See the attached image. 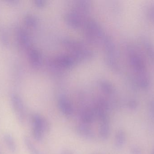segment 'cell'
Masks as SVG:
<instances>
[{
  "instance_id": "cell-13",
  "label": "cell",
  "mask_w": 154,
  "mask_h": 154,
  "mask_svg": "<svg viewBox=\"0 0 154 154\" xmlns=\"http://www.w3.org/2000/svg\"><path fill=\"white\" fill-rule=\"evenodd\" d=\"M150 111L151 115L154 118V101L150 104Z\"/></svg>"
},
{
  "instance_id": "cell-5",
  "label": "cell",
  "mask_w": 154,
  "mask_h": 154,
  "mask_svg": "<svg viewBox=\"0 0 154 154\" xmlns=\"http://www.w3.org/2000/svg\"><path fill=\"white\" fill-rule=\"evenodd\" d=\"M59 105L60 111L65 115L69 116L73 114V109L72 105L69 101L66 99H61L59 102Z\"/></svg>"
},
{
  "instance_id": "cell-9",
  "label": "cell",
  "mask_w": 154,
  "mask_h": 154,
  "mask_svg": "<svg viewBox=\"0 0 154 154\" xmlns=\"http://www.w3.org/2000/svg\"><path fill=\"white\" fill-rule=\"evenodd\" d=\"M24 143L26 148L30 154H43L37 148L31 140L27 137H24Z\"/></svg>"
},
{
  "instance_id": "cell-10",
  "label": "cell",
  "mask_w": 154,
  "mask_h": 154,
  "mask_svg": "<svg viewBox=\"0 0 154 154\" xmlns=\"http://www.w3.org/2000/svg\"><path fill=\"white\" fill-rule=\"evenodd\" d=\"M18 42L22 46L26 47L29 44V39L26 32L23 30H18L17 32Z\"/></svg>"
},
{
  "instance_id": "cell-12",
  "label": "cell",
  "mask_w": 154,
  "mask_h": 154,
  "mask_svg": "<svg viewBox=\"0 0 154 154\" xmlns=\"http://www.w3.org/2000/svg\"><path fill=\"white\" fill-rule=\"evenodd\" d=\"M128 107L131 109H135L137 107V104L135 101L132 100L130 101L128 103Z\"/></svg>"
},
{
  "instance_id": "cell-16",
  "label": "cell",
  "mask_w": 154,
  "mask_h": 154,
  "mask_svg": "<svg viewBox=\"0 0 154 154\" xmlns=\"http://www.w3.org/2000/svg\"></svg>"
},
{
  "instance_id": "cell-4",
  "label": "cell",
  "mask_w": 154,
  "mask_h": 154,
  "mask_svg": "<svg viewBox=\"0 0 154 154\" xmlns=\"http://www.w3.org/2000/svg\"><path fill=\"white\" fill-rule=\"evenodd\" d=\"M94 110L91 108L83 109L80 113V118L83 124H88L94 121L95 117Z\"/></svg>"
},
{
  "instance_id": "cell-14",
  "label": "cell",
  "mask_w": 154,
  "mask_h": 154,
  "mask_svg": "<svg viewBox=\"0 0 154 154\" xmlns=\"http://www.w3.org/2000/svg\"><path fill=\"white\" fill-rule=\"evenodd\" d=\"M60 154H75L73 153L72 152H71L70 151H69V150H63L61 151V152H60Z\"/></svg>"
},
{
  "instance_id": "cell-8",
  "label": "cell",
  "mask_w": 154,
  "mask_h": 154,
  "mask_svg": "<svg viewBox=\"0 0 154 154\" xmlns=\"http://www.w3.org/2000/svg\"><path fill=\"white\" fill-rule=\"evenodd\" d=\"M126 134L123 130L118 131L115 137V145L118 148H121L126 142Z\"/></svg>"
},
{
  "instance_id": "cell-1",
  "label": "cell",
  "mask_w": 154,
  "mask_h": 154,
  "mask_svg": "<svg viewBox=\"0 0 154 154\" xmlns=\"http://www.w3.org/2000/svg\"><path fill=\"white\" fill-rule=\"evenodd\" d=\"M32 135L38 142L43 139L45 133L49 131L50 125L48 120L39 114H35L32 116Z\"/></svg>"
},
{
  "instance_id": "cell-15",
  "label": "cell",
  "mask_w": 154,
  "mask_h": 154,
  "mask_svg": "<svg viewBox=\"0 0 154 154\" xmlns=\"http://www.w3.org/2000/svg\"><path fill=\"white\" fill-rule=\"evenodd\" d=\"M150 11V15H151V17H152V19L154 20V8L151 9Z\"/></svg>"
},
{
  "instance_id": "cell-3",
  "label": "cell",
  "mask_w": 154,
  "mask_h": 154,
  "mask_svg": "<svg viewBox=\"0 0 154 154\" xmlns=\"http://www.w3.org/2000/svg\"><path fill=\"white\" fill-rule=\"evenodd\" d=\"M76 131L79 135L87 139H92L95 137V133L93 130L87 124H82L78 125Z\"/></svg>"
},
{
  "instance_id": "cell-11",
  "label": "cell",
  "mask_w": 154,
  "mask_h": 154,
  "mask_svg": "<svg viewBox=\"0 0 154 154\" xmlns=\"http://www.w3.org/2000/svg\"><path fill=\"white\" fill-rule=\"evenodd\" d=\"M131 152L132 154H142V151L140 148L136 146H134L131 149Z\"/></svg>"
},
{
  "instance_id": "cell-7",
  "label": "cell",
  "mask_w": 154,
  "mask_h": 154,
  "mask_svg": "<svg viewBox=\"0 0 154 154\" xmlns=\"http://www.w3.org/2000/svg\"><path fill=\"white\" fill-rule=\"evenodd\" d=\"M4 140L8 149L11 152H15L17 149L16 143L12 136L10 134H6L4 136Z\"/></svg>"
},
{
  "instance_id": "cell-2",
  "label": "cell",
  "mask_w": 154,
  "mask_h": 154,
  "mask_svg": "<svg viewBox=\"0 0 154 154\" xmlns=\"http://www.w3.org/2000/svg\"><path fill=\"white\" fill-rule=\"evenodd\" d=\"M11 101L17 119L21 124H23L26 120V112L22 99L19 95L14 94L11 96Z\"/></svg>"
},
{
  "instance_id": "cell-6",
  "label": "cell",
  "mask_w": 154,
  "mask_h": 154,
  "mask_svg": "<svg viewBox=\"0 0 154 154\" xmlns=\"http://www.w3.org/2000/svg\"><path fill=\"white\" fill-rule=\"evenodd\" d=\"M109 129V120L100 122L99 134L101 139L106 140L108 138Z\"/></svg>"
}]
</instances>
